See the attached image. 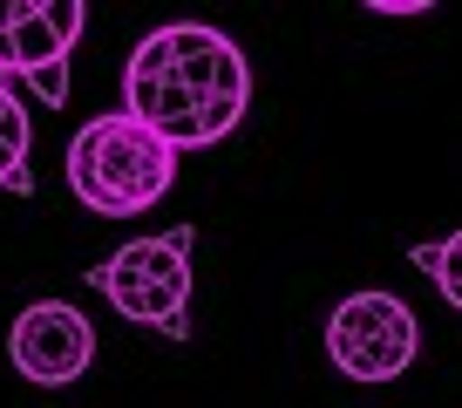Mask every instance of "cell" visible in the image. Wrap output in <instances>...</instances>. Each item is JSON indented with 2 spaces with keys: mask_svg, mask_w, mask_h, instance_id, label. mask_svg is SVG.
Returning a JSON list of instances; mask_svg holds the SVG:
<instances>
[{
  "mask_svg": "<svg viewBox=\"0 0 462 408\" xmlns=\"http://www.w3.org/2000/svg\"><path fill=\"white\" fill-rule=\"evenodd\" d=\"M327 354L346 381H402L421 354V327H415V306L394 300V292L367 286V292H346L340 306L327 313Z\"/></svg>",
  "mask_w": 462,
  "mask_h": 408,
  "instance_id": "cell-3",
  "label": "cell"
},
{
  "mask_svg": "<svg viewBox=\"0 0 462 408\" xmlns=\"http://www.w3.org/2000/svg\"><path fill=\"white\" fill-rule=\"evenodd\" d=\"M190 246H198V225L130 238L123 252L88 265V286H96L123 320L150 327V334H163V340H190Z\"/></svg>",
  "mask_w": 462,
  "mask_h": 408,
  "instance_id": "cell-2",
  "label": "cell"
},
{
  "mask_svg": "<svg viewBox=\"0 0 462 408\" xmlns=\"http://www.w3.org/2000/svg\"><path fill=\"white\" fill-rule=\"evenodd\" d=\"M7 361L34 388H69V381H82L96 367V327L69 300H34L7 327Z\"/></svg>",
  "mask_w": 462,
  "mask_h": 408,
  "instance_id": "cell-5",
  "label": "cell"
},
{
  "mask_svg": "<svg viewBox=\"0 0 462 408\" xmlns=\"http://www.w3.org/2000/svg\"><path fill=\"white\" fill-rule=\"evenodd\" d=\"M0 144H14L21 157H28V144H34V123H28V109H21V96L7 82H0Z\"/></svg>",
  "mask_w": 462,
  "mask_h": 408,
  "instance_id": "cell-8",
  "label": "cell"
},
{
  "mask_svg": "<svg viewBox=\"0 0 462 408\" xmlns=\"http://www.w3.org/2000/svg\"><path fill=\"white\" fill-rule=\"evenodd\" d=\"M448 238H456V246H462V232H448Z\"/></svg>",
  "mask_w": 462,
  "mask_h": 408,
  "instance_id": "cell-10",
  "label": "cell"
},
{
  "mask_svg": "<svg viewBox=\"0 0 462 408\" xmlns=\"http://www.w3.org/2000/svg\"><path fill=\"white\" fill-rule=\"evenodd\" d=\"M69 198L88 204L96 218H143L171 198L177 184V150L157 130H143L123 109H102L69 136Z\"/></svg>",
  "mask_w": 462,
  "mask_h": 408,
  "instance_id": "cell-1",
  "label": "cell"
},
{
  "mask_svg": "<svg viewBox=\"0 0 462 408\" xmlns=\"http://www.w3.org/2000/svg\"><path fill=\"white\" fill-rule=\"evenodd\" d=\"M408 265L429 273L435 292L462 313V246H456V238H421V246H408Z\"/></svg>",
  "mask_w": 462,
  "mask_h": 408,
  "instance_id": "cell-7",
  "label": "cell"
},
{
  "mask_svg": "<svg viewBox=\"0 0 462 408\" xmlns=\"http://www.w3.org/2000/svg\"><path fill=\"white\" fill-rule=\"evenodd\" d=\"M143 42H150V55H157L163 69H171L177 82H184L190 96L204 102V109H211V130H217V144H225V136L245 123V109H252L245 48L231 42V34L204 28V21H177V28L143 34Z\"/></svg>",
  "mask_w": 462,
  "mask_h": 408,
  "instance_id": "cell-4",
  "label": "cell"
},
{
  "mask_svg": "<svg viewBox=\"0 0 462 408\" xmlns=\"http://www.w3.org/2000/svg\"><path fill=\"white\" fill-rule=\"evenodd\" d=\"M7 42H14L7 75H21L42 96V109H69V55L82 42V0H21Z\"/></svg>",
  "mask_w": 462,
  "mask_h": 408,
  "instance_id": "cell-6",
  "label": "cell"
},
{
  "mask_svg": "<svg viewBox=\"0 0 462 408\" xmlns=\"http://www.w3.org/2000/svg\"><path fill=\"white\" fill-rule=\"evenodd\" d=\"M367 7H374V14H421L429 0H367Z\"/></svg>",
  "mask_w": 462,
  "mask_h": 408,
  "instance_id": "cell-9",
  "label": "cell"
}]
</instances>
